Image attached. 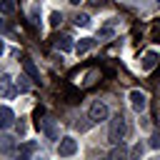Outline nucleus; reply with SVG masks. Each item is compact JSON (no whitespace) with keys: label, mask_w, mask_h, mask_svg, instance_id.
I'll return each mask as SVG.
<instances>
[{"label":"nucleus","mask_w":160,"mask_h":160,"mask_svg":"<svg viewBox=\"0 0 160 160\" xmlns=\"http://www.w3.org/2000/svg\"><path fill=\"white\" fill-rule=\"evenodd\" d=\"M125 130H128V125H125V118L118 112L112 120H110V130H108V142L110 145H120L122 142V138H125Z\"/></svg>","instance_id":"obj_1"},{"label":"nucleus","mask_w":160,"mask_h":160,"mask_svg":"<svg viewBox=\"0 0 160 160\" xmlns=\"http://www.w3.org/2000/svg\"><path fill=\"white\" fill-rule=\"evenodd\" d=\"M108 115H110V110H108V105L102 100H95L90 105V110H88V120L90 122H102V120H108Z\"/></svg>","instance_id":"obj_2"},{"label":"nucleus","mask_w":160,"mask_h":160,"mask_svg":"<svg viewBox=\"0 0 160 160\" xmlns=\"http://www.w3.org/2000/svg\"><path fill=\"white\" fill-rule=\"evenodd\" d=\"M75 152H78V140H75L72 135L60 138V142H58V155H60V158H70V155H75Z\"/></svg>","instance_id":"obj_3"},{"label":"nucleus","mask_w":160,"mask_h":160,"mask_svg":"<svg viewBox=\"0 0 160 160\" xmlns=\"http://www.w3.org/2000/svg\"><path fill=\"white\" fill-rule=\"evenodd\" d=\"M128 100H130V108H132L135 112H145V108H148V95H145L142 90H130V92H128Z\"/></svg>","instance_id":"obj_4"},{"label":"nucleus","mask_w":160,"mask_h":160,"mask_svg":"<svg viewBox=\"0 0 160 160\" xmlns=\"http://www.w3.org/2000/svg\"><path fill=\"white\" fill-rule=\"evenodd\" d=\"M15 125V112L10 105H0V130H8Z\"/></svg>","instance_id":"obj_5"},{"label":"nucleus","mask_w":160,"mask_h":160,"mask_svg":"<svg viewBox=\"0 0 160 160\" xmlns=\"http://www.w3.org/2000/svg\"><path fill=\"white\" fill-rule=\"evenodd\" d=\"M38 128L50 138V140H58V128H55V122H50V120H45V122H38Z\"/></svg>","instance_id":"obj_6"},{"label":"nucleus","mask_w":160,"mask_h":160,"mask_svg":"<svg viewBox=\"0 0 160 160\" xmlns=\"http://www.w3.org/2000/svg\"><path fill=\"white\" fill-rule=\"evenodd\" d=\"M22 70L30 75V80H40V72H38V68H35V62H32L30 58H25V60H22Z\"/></svg>","instance_id":"obj_7"},{"label":"nucleus","mask_w":160,"mask_h":160,"mask_svg":"<svg viewBox=\"0 0 160 160\" xmlns=\"http://www.w3.org/2000/svg\"><path fill=\"white\" fill-rule=\"evenodd\" d=\"M155 62H158V55H155V52H145V58H142L140 68L148 72V70H152V68H155Z\"/></svg>","instance_id":"obj_8"},{"label":"nucleus","mask_w":160,"mask_h":160,"mask_svg":"<svg viewBox=\"0 0 160 160\" xmlns=\"http://www.w3.org/2000/svg\"><path fill=\"white\" fill-rule=\"evenodd\" d=\"M55 48H58V50H62V52H68V50H72V42H70V38H68V35H60V38L55 40Z\"/></svg>","instance_id":"obj_9"},{"label":"nucleus","mask_w":160,"mask_h":160,"mask_svg":"<svg viewBox=\"0 0 160 160\" xmlns=\"http://www.w3.org/2000/svg\"><path fill=\"white\" fill-rule=\"evenodd\" d=\"M92 45H95V40H92V38H80V42L75 45V50H78V55H80V52H88Z\"/></svg>","instance_id":"obj_10"},{"label":"nucleus","mask_w":160,"mask_h":160,"mask_svg":"<svg viewBox=\"0 0 160 160\" xmlns=\"http://www.w3.org/2000/svg\"><path fill=\"white\" fill-rule=\"evenodd\" d=\"M0 12L2 15H12L15 12V0H0Z\"/></svg>","instance_id":"obj_11"},{"label":"nucleus","mask_w":160,"mask_h":160,"mask_svg":"<svg viewBox=\"0 0 160 160\" xmlns=\"http://www.w3.org/2000/svg\"><path fill=\"white\" fill-rule=\"evenodd\" d=\"M0 92H2L5 98L12 95V90H10V75H2V80H0Z\"/></svg>","instance_id":"obj_12"},{"label":"nucleus","mask_w":160,"mask_h":160,"mask_svg":"<svg viewBox=\"0 0 160 160\" xmlns=\"http://www.w3.org/2000/svg\"><path fill=\"white\" fill-rule=\"evenodd\" d=\"M75 25H78V28H88V25H90V15H88V12H78V15H75Z\"/></svg>","instance_id":"obj_13"},{"label":"nucleus","mask_w":160,"mask_h":160,"mask_svg":"<svg viewBox=\"0 0 160 160\" xmlns=\"http://www.w3.org/2000/svg\"><path fill=\"white\" fill-rule=\"evenodd\" d=\"M35 150H38L35 142H22V145H20V152H22V155H30V152H35Z\"/></svg>","instance_id":"obj_14"},{"label":"nucleus","mask_w":160,"mask_h":160,"mask_svg":"<svg viewBox=\"0 0 160 160\" xmlns=\"http://www.w3.org/2000/svg\"><path fill=\"white\" fill-rule=\"evenodd\" d=\"M60 20H62V15H60L58 10H52V12H50V25H52V28H58V25H60Z\"/></svg>","instance_id":"obj_15"},{"label":"nucleus","mask_w":160,"mask_h":160,"mask_svg":"<svg viewBox=\"0 0 160 160\" xmlns=\"http://www.w3.org/2000/svg\"><path fill=\"white\" fill-rule=\"evenodd\" d=\"M15 132H18V135H20V138H22V135H25V132H28V125H25V122H22V120H20V122H15Z\"/></svg>","instance_id":"obj_16"},{"label":"nucleus","mask_w":160,"mask_h":160,"mask_svg":"<svg viewBox=\"0 0 160 160\" xmlns=\"http://www.w3.org/2000/svg\"><path fill=\"white\" fill-rule=\"evenodd\" d=\"M18 90H22V92L28 90V82H25V78H20V80H18Z\"/></svg>","instance_id":"obj_17"},{"label":"nucleus","mask_w":160,"mask_h":160,"mask_svg":"<svg viewBox=\"0 0 160 160\" xmlns=\"http://www.w3.org/2000/svg\"><path fill=\"white\" fill-rule=\"evenodd\" d=\"M132 155H142V145H135L132 148Z\"/></svg>","instance_id":"obj_18"},{"label":"nucleus","mask_w":160,"mask_h":160,"mask_svg":"<svg viewBox=\"0 0 160 160\" xmlns=\"http://www.w3.org/2000/svg\"><path fill=\"white\" fill-rule=\"evenodd\" d=\"M68 2H70V5H80L82 0H68Z\"/></svg>","instance_id":"obj_19"},{"label":"nucleus","mask_w":160,"mask_h":160,"mask_svg":"<svg viewBox=\"0 0 160 160\" xmlns=\"http://www.w3.org/2000/svg\"><path fill=\"white\" fill-rule=\"evenodd\" d=\"M2 52H5V45H2V40H0V55H2Z\"/></svg>","instance_id":"obj_20"},{"label":"nucleus","mask_w":160,"mask_h":160,"mask_svg":"<svg viewBox=\"0 0 160 160\" xmlns=\"http://www.w3.org/2000/svg\"><path fill=\"white\" fill-rule=\"evenodd\" d=\"M0 30H2V20H0Z\"/></svg>","instance_id":"obj_21"}]
</instances>
